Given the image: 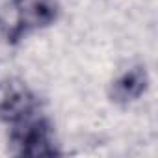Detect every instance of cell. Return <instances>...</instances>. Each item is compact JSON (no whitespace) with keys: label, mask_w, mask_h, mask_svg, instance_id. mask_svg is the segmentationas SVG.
Wrapping results in <instances>:
<instances>
[{"label":"cell","mask_w":158,"mask_h":158,"mask_svg":"<svg viewBox=\"0 0 158 158\" xmlns=\"http://www.w3.org/2000/svg\"><path fill=\"white\" fill-rule=\"evenodd\" d=\"M4 8L11 10V19L0 26V32L11 41L32 30L50 26L60 11L58 0H8Z\"/></svg>","instance_id":"1"},{"label":"cell","mask_w":158,"mask_h":158,"mask_svg":"<svg viewBox=\"0 0 158 158\" xmlns=\"http://www.w3.org/2000/svg\"><path fill=\"white\" fill-rule=\"evenodd\" d=\"M13 152L24 156H52L56 149L52 145V132L47 119L32 114L30 117L13 125L11 138Z\"/></svg>","instance_id":"2"},{"label":"cell","mask_w":158,"mask_h":158,"mask_svg":"<svg viewBox=\"0 0 158 158\" xmlns=\"http://www.w3.org/2000/svg\"><path fill=\"white\" fill-rule=\"evenodd\" d=\"M35 114V99L21 80L0 82V119L6 123H19Z\"/></svg>","instance_id":"3"},{"label":"cell","mask_w":158,"mask_h":158,"mask_svg":"<svg viewBox=\"0 0 158 158\" xmlns=\"http://www.w3.org/2000/svg\"><path fill=\"white\" fill-rule=\"evenodd\" d=\"M149 84V76L143 65H136L130 67L128 71H125L123 74H119L115 80L112 82V89H110V97L114 102L117 104H128L138 101Z\"/></svg>","instance_id":"4"}]
</instances>
